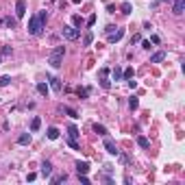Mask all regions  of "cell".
<instances>
[{"label": "cell", "mask_w": 185, "mask_h": 185, "mask_svg": "<svg viewBox=\"0 0 185 185\" xmlns=\"http://www.w3.org/2000/svg\"><path fill=\"white\" fill-rule=\"evenodd\" d=\"M44 29H46V24H44L37 15H31V17H29V33H31V35H41Z\"/></svg>", "instance_id": "cell-1"}, {"label": "cell", "mask_w": 185, "mask_h": 185, "mask_svg": "<svg viewBox=\"0 0 185 185\" xmlns=\"http://www.w3.org/2000/svg\"><path fill=\"white\" fill-rule=\"evenodd\" d=\"M63 55H65V48L63 46H57V48L52 50V55L48 57V63L52 67H61V61H63Z\"/></svg>", "instance_id": "cell-2"}, {"label": "cell", "mask_w": 185, "mask_h": 185, "mask_svg": "<svg viewBox=\"0 0 185 185\" xmlns=\"http://www.w3.org/2000/svg\"><path fill=\"white\" fill-rule=\"evenodd\" d=\"M61 35H63L67 41H74V39H79L81 31H79L76 26H72V24H63V29H61Z\"/></svg>", "instance_id": "cell-3"}, {"label": "cell", "mask_w": 185, "mask_h": 185, "mask_svg": "<svg viewBox=\"0 0 185 185\" xmlns=\"http://www.w3.org/2000/svg\"><path fill=\"white\" fill-rule=\"evenodd\" d=\"M79 129L74 126V124H70L67 126V144H70V148H74V150H79Z\"/></svg>", "instance_id": "cell-4"}, {"label": "cell", "mask_w": 185, "mask_h": 185, "mask_svg": "<svg viewBox=\"0 0 185 185\" xmlns=\"http://www.w3.org/2000/svg\"><path fill=\"white\" fill-rule=\"evenodd\" d=\"M105 150L109 152V155H118L120 150H118V146H115V142L111 140L109 135H105Z\"/></svg>", "instance_id": "cell-5"}, {"label": "cell", "mask_w": 185, "mask_h": 185, "mask_svg": "<svg viewBox=\"0 0 185 185\" xmlns=\"http://www.w3.org/2000/svg\"><path fill=\"white\" fill-rule=\"evenodd\" d=\"M124 37V29H115L113 33H109V44H115V41H120Z\"/></svg>", "instance_id": "cell-6"}, {"label": "cell", "mask_w": 185, "mask_h": 185, "mask_svg": "<svg viewBox=\"0 0 185 185\" xmlns=\"http://www.w3.org/2000/svg\"><path fill=\"white\" fill-rule=\"evenodd\" d=\"M24 13H26V2L24 0H17L15 2V17H24Z\"/></svg>", "instance_id": "cell-7"}, {"label": "cell", "mask_w": 185, "mask_h": 185, "mask_svg": "<svg viewBox=\"0 0 185 185\" xmlns=\"http://www.w3.org/2000/svg\"><path fill=\"white\" fill-rule=\"evenodd\" d=\"M183 9H185V0H174L172 13H174V15H183Z\"/></svg>", "instance_id": "cell-8"}, {"label": "cell", "mask_w": 185, "mask_h": 185, "mask_svg": "<svg viewBox=\"0 0 185 185\" xmlns=\"http://www.w3.org/2000/svg\"><path fill=\"white\" fill-rule=\"evenodd\" d=\"M48 83H50V87H52L55 91H61V89H63V85H61V81H59L57 76H48Z\"/></svg>", "instance_id": "cell-9"}, {"label": "cell", "mask_w": 185, "mask_h": 185, "mask_svg": "<svg viewBox=\"0 0 185 185\" xmlns=\"http://www.w3.org/2000/svg\"><path fill=\"white\" fill-rule=\"evenodd\" d=\"M89 172V164L87 161H79L76 164V174H87Z\"/></svg>", "instance_id": "cell-10"}, {"label": "cell", "mask_w": 185, "mask_h": 185, "mask_svg": "<svg viewBox=\"0 0 185 185\" xmlns=\"http://www.w3.org/2000/svg\"><path fill=\"white\" fill-rule=\"evenodd\" d=\"M31 140H33V137H31V133H22V135L17 137V144L26 146V144H31Z\"/></svg>", "instance_id": "cell-11"}, {"label": "cell", "mask_w": 185, "mask_h": 185, "mask_svg": "<svg viewBox=\"0 0 185 185\" xmlns=\"http://www.w3.org/2000/svg\"><path fill=\"white\" fill-rule=\"evenodd\" d=\"M164 59H166V52H164V50H159V52H155V55L150 57V63H161Z\"/></svg>", "instance_id": "cell-12"}, {"label": "cell", "mask_w": 185, "mask_h": 185, "mask_svg": "<svg viewBox=\"0 0 185 185\" xmlns=\"http://www.w3.org/2000/svg\"><path fill=\"white\" fill-rule=\"evenodd\" d=\"M50 172H52V164H50V161H44V164H41V174L44 176H50Z\"/></svg>", "instance_id": "cell-13"}, {"label": "cell", "mask_w": 185, "mask_h": 185, "mask_svg": "<svg viewBox=\"0 0 185 185\" xmlns=\"http://www.w3.org/2000/svg\"><path fill=\"white\" fill-rule=\"evenodd\" d=\"M37 91H39L41 96H48V91H50V87L46 85V83H37Z\"/></svg>", "instance_id": "cell-14"}, {"label": "cell", "mask_w": 185, "mask_h": 185, "mask_svg": "<svg viewBox=\"0 0 185 185\" xmlns=\"http://www.w3.org/2000/svg\"><path fill=\"white\" fill-rule=\"evenodd\" d=\"M46 133H48V140H57V137H59V129L57 126H50Z\"/></svg>", "instance_id": "cell-15"}, {"label": "cell", "mask_w": 185, "mask_h": 185, "mask_svg": "<svg viewBox=\"0 0 185 185\" xmlns=\"http://www.w3.org/2000/svg\"><path fill=\"white\" fill-rule=\"evenodd\" d=\"M91 41H94V35H91V31H87L83 35V46H91Z\"/></svg>", "instance_id": "cell-16"}, {"label": "cell", "mask_w": 185, "mask_h": 185, "mask_svg": "<svg viewBox=\"0 0 185 185\" xmlns=\"http://www.w3.org/2000/svg\"><path fill=\"white\" fill-rule=\"evenodd\" d=\"M137 144H140L142 148H150V142L146 140V137H144V135H137Z\"/></svg>", "instance_id": "cell-17"}, {"label": "cell", "mask_w": 185, "mask_h": 185, "mask_svg": "<svg viewBox=\"0 0 185 185\" xmlns=\"http://www.w3.org/2000/svg\"><path fill=\"white\" fill-rule=\"evenodd\" d=\"M94 133H98V135H102V137H105V135H109V133H107V129H105L102 124H98V122L94 124Z\"/></svg>", "instance_id": "cell-18"}, {"label": "cell", "mask_w": 185, "mask_h": 185, "mask_svg": "<svg viewBox=\"0 0 185 185\" xmlns=\"http://www.w3.org/2000/svg\"><path fill=\"white\" fill-rule=\"evenodd\" d=\"M120 11H122L124 15H129V13L133 11V7H131V2H122V5H120Z\"/></svg>", "instance_id": "cell-19"}, {"label": "cell", "mask_w": 185, "mask_h": 185, "mask_svg": "<svg viewBox=\"0 0 185 185\" xmlns=\"http://www.w3.org/2000/svg\"><path fill=\"white\" fill-rule=\"evenodd\" d=\"M39 126H41V120H39V118H33V120H31V131L35 133V131H39Z\"/></svg>", "instance_id": "cell-20"}, {"label": "cell", "mask_w": 185, "mask_h": 185, "mask_svg": "<svg viewBox=\"0 0 185 185\" xmlns=\"http://www.w3.org/2000/svg\"><path fill=\"white\" fill-rule=\"evenodd\" d=\"M111 74H113V81H122V70H120L118 65L113 67V72H111Z\"/></svg>", "instance_id": "cell-21"}, {"label": "cell", "mask_w": 185, "mask_h": 185, "mask_svg": "<svg viewBox=\"0 0 185 185\" xmlns=\"http://www.w3.org/2000/svg\"><path fill=\"white\" fill-rule=\"evenodd\" d=\"M65 179H67V174L63 172V174H57V176H52V179H50V183H63Z\"/></svg>", "instance_id": "cell-22"}, {"label": "cell", "mask_w": 185, "mask_h": 185, "mask_svg": "<svg viewBox=\"0 0 185 185\" xmlns=\"http://www.w3.org/2000/svg\"><path fill=\"white\" fill-rule=\"evenodd\" d=\"M76 94H79V98H87V96H89V89H87V87H79Z\"/></svg>", "instance_id": "cell-23"}, {"label": "cell", "mask_w": 185, "mask_h": 185, "mask_svg": "<svg viewBox=\"0 0 185 185\" xmlns=\"http://www.w3.org/2000/svg\"><path fill=\"white\" fill-rule=\"evenodd\" d=\"M129 107H131V109H137V107H140V100H137L135 96H131V98H129Z\"/></svg>", "instance_id": "cell-24"}, {"label": "cell", "mask_w": 185, "mask_h": 185, "mask_svg": "<svg viewBox=\"0 0 185 185\" xmlns=\"http://www.w3.org/2000/svg\"><path fill=\"white\" fill-rule=\"evenodd\" d=\"M0 55H2V57H9V55H11V46H0Z\"/></svg>", "instance_id": "cell-25"}, {"label": "cell", "mask_w": 185, "mask_h": 185, "mask_svg": "<svg viewBox=\"0 0 185 185\" xmlns=\"http://www.w3.org/2000/svg\"><path fill=\"white\" fill-rule=\"evenodd\" d=\"M63 111H65L67 115H70V118H79V113H76V111H74L72 107H63Z\"/></svg>", "instance_id": "cell-26"}, {"label": "cell", "mask_w": 185, "mask_h": 185, "mask_svg": "<svg viewBox=\"0 0 185 185\" xmlns=\"http://www.w3.org/2000/svg\"><path fill=\"white\" fill-rule=\"evenodd\" d=\"M5 24H7L9 29H15V24H17V20H15V17H7V20H5Z\"/></svg>", "instance_id": "cell-27"}, {"label": "cell", "mask_w": 185, "mask_h": 185, "mask_svg": "<svg viewBox=\"0 0 185 185\" xmlns=\"http://www.w3.org/2000/svg\"><path fill=\"white\" fill-rule=\"evenodd\" d=\"M122 79H126V81H129V79H133V67H126V70L122 72Z\"/></svg>", "instance_id": "cell-28"}, {"label": "cell", "mask_w": 185, "mask_h": 185, "mask_svg": "<svg viewBox=\"0 0 185 185\" xmlns=\"http://www.w3.org/2000/svg\"><path fill=\"white\" fill-rule=\"evenodd\" d=\"M11 83V76H0V87H7Z\"/></svg>", "instance_id": "cell-29"}, {"label": "cell", "mask_w": 185, "mask_h": 185, "mask_svg": "<svg viewBox=\"0 0 185 185\" xmlns=\"http://www.w3.org/2000/svg\"><path fill=\"white\" fill-rule=\"evenodd\" d=\"M72 22H74V26H83V17H81V15H74Z\"/></svg>", "instance_id": "cell-30"}, {"label": "cell", "mask_w": 185, "mask_h": 185, "mask_svg": "<svg viewBox=\"0 0 185 185\" xmlns=\"http://www.w3.org/2000/svg\"><path fill=\"white\" fill-rule=\"evenodd\" d=\"M98 76H100V81H102V79H107V76H109V67H102V70L98 72Z\"/></svg>", "instance_id": "cell-31"}, {"label": "cell", "mask_w": 185, "mask_h": 185, "mask_svg": "<svg viewBox=\"0 0 185 185\" xmlns=\"http://www.w3.org/2000/svg\"><path fill=\"white\" fill-rule=\"evenodd\" d=\"M37 17L44 22V24H46V20H48V13H46V11H39V13H37Z\"/></svg>", "instance_id": "cell-32"}, {"label": "cell", "mask_w": 185, "mask_h": 185, "mask_svg": "<svg viewBox=\"0 0 185 185\" xmlns=\"http://www.w3.org/2000/svg\"><path fill=\"white\" fill-rule=\"evenodd\" d=\"M79 179H81V183H83V185H89V179H87V174H79Z\"/></svg>", "instance_id": "cell-33"}, {"label": "cell", "mask_w": 185, "mask_h": 185, "mask_svg": "<svg viewBox=\"0 0 185 185\" xmlns=\"http://www.w3.org/2000/svg\"><path fill=\"white\" fill-rule=\"evenodd\" d=\"M87 24H89V26H94V24H96V15H89V20H87Z\"/></svg>", "instance_id": "cell-34"}, {"label": "cell", "mask_w": 185, "mask_h": 185, "mask_svg": "<svg viewBox=\"0 0 185 185\" xmlns=\"http://www.w3.org/2000/svg\"><path fill=\"white\" fill-rule=\"evenodd\" d=\"M118 155H120V152H118ZM120 161H122V164L126 166V164H129V157H126V155H120Z\"/></svg>", "instance_id": "cell-35"}, {"label": "cell", "mask_w": 185, "mask_h": 185, "mask_svg": "<svg viewBox=\"0 0 185 185\" xmlns=\"http://www.w3.org/2000/svg\"><path fill=\"white\" fill-rule=\"evenodd\" d=\"M150 41H152V44H159L161 39H159V35H152V37H150Z\"/></svg>", "instance_id": "cell-36"}, {"label": "cell", "mask_w": 185, "mask_h": 185, "mask_svg": "<svg viewBox=\"0 0 185 185\" xmlns=\"http://www.w3.org/2000/svg\"><path fill=\"white\" fill-rule=\"evenodd\" d=\"M161 2H172V0H161Z\"/></svg>", "instance_id": "cell-37"}, {"label": "cell", "mask_w": 185, "mask_h": 185, "mask_svg": "<svg viewBox=\"0 0 185 185\" xmlns=\"http://www.w3.org/2000/svg\"><path fill=\"white\" fill-rule=\"evenodd\" d=\"M0 24H2V20H0Z\"/></svg>", "instance_id": "cell-38"}]
</instances>
